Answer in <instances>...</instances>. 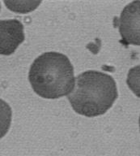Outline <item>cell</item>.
Listing matches in <instances>:
<instances>
[{"mask_svg": "<svg viewBox=\"0 0 140 156\" xmlns=\"http://www.w3.org/2000/svg\"><path fill=\"white\" fill-rule=\"evenodd\" d=\"M29 80L40 97L56 99L67 96L75 85L74 68L68 57L50 51L42 54L32 63Z\"/></svg>", "mask_w": 140, "mask_h": 156, "instance_id": "obj_1", "label": "cell"}, {"mask_svg": "<svg viewBox=\"0 0 140 156\" xmlns=\"http://www.w3.org/2000/svg\"><path fill=\"white\" fill-rule=\"evenodd\" d=\"M118 96L115 80L111 76L88 70L75 77V85L67 95L73 110L87 117L104 115Z\"/></svg>", "mask_w": 140, "mask_h": 156, "instance_id": "obj_2", "label": "cell"}, {"mask_svg": "<svg viewBox=\"0 0 140 156\" xmlns=\"http://www.w3.org/2000/svg\"><path fill=\"white\" fill-rule=\"evenodd\" d=\"M118 21L121 43L140 46V1L126 5Z\"/></svg>", "mask_w": 140, "mask_h": 156, "instance_id": "obj_3", "label": "cell"}, {"mask_svg": "<svg viewBox=\"0 0 140 156\" xmlns=\"http://www.w3.org/2000/svg\"><path fill=\"white\" fill-rule=\"evenodd\" d=\"M0 29V53L3 55H10L24 41V26L17 20H2Z\"/></svg>", "mask_w": 140, "mask_h": 156, "instance_id": "obj_4", "label": "cell"}, {"mask_svg": "<svg viewBox=\"0 0 140 156\" xmlns=\"http://www.w3.org/2000/svg\"><path fill=\"white\" fill-rule=\"evenodd\" d=\"M126 84L131 91L140 98V65L135 66L129 70Z\"/></svg>", "mask_w": 140, "mask_h": 156, "instance_id": "obj_5", "label": "cell"}, {"mask_svg": "<svg viewBox=\"0 0 140 156\" xmlns=\"http://www.w3.org/2000/svg\"><path fill=\"white\" fill-rule=\"evenodd\" d=\"M138 123H139V129H140V116H139V119H138Z\"/></svg>", "mask_w": 140, "mask_h": 156, "instance_id": "obj_6", "label": "cell"}]
</instances>
